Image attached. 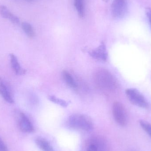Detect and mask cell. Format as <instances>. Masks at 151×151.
<instances>
[{
    "label": "cell",
    "instance_id": "3",
    "mask_svg": "<svg viewBox=\"0 0 151 151\" xmlns=\"http://www.w3.org/2000/svg\"><path fill=\"white\" fill-rule=\"evenodd\" d=\"M82 151H109V145L104 137L96 136L87 141Z\"/></svg>",
    "mask_w": 151,
    "mask_h": 151
},
{
    "label": "cell",
    "instance_id": "22",
    "mask_svg": "<svg viewBox=\"0 0 151 151\" xmlns=\"http://www.w3.org/2000/svg\"><path fill=\"white\" fill-rule=\"evenodd\" d=\"M107 1H108V0H107Z\"/></svg>",
    "mask_w": 151,
    "mask_h": 151
},
{
    "label": "cell",
    "instance_id": "15",
    "mask_svg": "<svg viewBox=\"0 0 151 151\" xmlns=\"http://www.w3.org/2000/svg\"><path fill=\"white\" fill-rule=\"evenodd\" d=\"M22 29L29 38L32 39L34 37L35 32L33 27L31 24L26 22H24L21 24Z\"/></svg>",
    "mask_w": 151,
    "mask_h": 151
},
{
    "label": "cell",
    "instance_id": "6",
    "mask_svg": "<svg viewBox=\"0 0 151 151\" xmlns=\"http://www.w3.org/2000/svg\"><path fill=\"white\" fill-rule=\"evenodd\" d=\"M111 14L113 17H123L127 11V0H114L111 4Z\"/></svg>",
    "mask_w": 151,
    "mask_h": 151
},
{
    "label": "cell",
    "instance_id": "20",
    "mask_svg": "<svg viewBox=\"0 0 151 151\" xmlns=\"http://www.w3.org/2000/svg\"><path fill=\"white\" fill-rule=\"evenodd\" d=\"M25 1L28 2H33L35 1L36 0H25Z\"/></svg>",
    "mask_w": 151,
    "mask_h": 151
},
{
    "label": "cell",
    "instance_id": "5",
    "mask_svg": "<svg viewBox=\"0 0 151 151\" xmlns=\"http://www.w3.org/2000/svg\"><path fill=\"white\" fill-rule=\"evenodd\" d=\"M112 113L114 119L117 124L121 127H125L127 124V112L123 105L119 102H114L113 105Z\"/></svg>",
    "mask_w": 151,
    "mask_h": 151
},
{
    "label": "cell",
    "instance_id": "2",
    "mask_svg": "<svg viewBox=\"0 0 151 151\" xmlns=\"http://www.w3.org/2000/svg\"><path fill=\"white\" fill-rule=\"evenodd\" d=\"M67 125L71 129L83 132H90L94 128L91 119L88 116L81 114L71 115L68 119Z\"/></svg>",
    "mask_w": 151,
    "mask_h": 151
},
{
    "label": "cell",
    "instance_id": "16",
    "mask_svg": "<svg viewBox=\"0 0 151 151\" xmlns=\"http://www.w3.org/2000/svg\"><path fill=\"white\" fill-rule=\"evenodd\" d=\"M139 124L142 129L147 133L151 138V124L143 120H140Z\"/></svg>",
    "mask_w": 151,
    "mask_h": 151
},
{
    "label": "cell",
    "instance_id": "13",
    "mask_svg": "<svg viewBox=\"0 0 151 151\" xmlns=\"http://www.w3.org/2000/svg\"><path fill=\"white\" fill-rule=\"evenodd\" d=\"M63 76L65 82L70 87L74 89H76L77 88V84L75 80L70 73L64 70L63 71Z\"/></svg>",
    "mask_w": 151,
    "mask_h": 151
},
{
    "label": "cell",
    "instance_id": "12",
    "mask_svg": "<svg viewBox=\"0 0 151 151\" xmlns=\"http://www.w3.org/2000/svg\"><path fill=\"white\" fill-rule=\"evenodd\" d=\"M35 142L37 146L42 151H55L48 141L41 137H36Z\"/></svg>",
    "mask_w": 151,
    "mask_h": 151
},
{
    "label": "cell",
    "instance_id": "4",
    "mask_svg": "<svg viewBox=\"0 0 151 151\" xmlns=\"http://www.w3.org/2000/svg\"><path fill=\"white\" fill-rule=\"evenodd\" d=\"M126 94L129 100L133 104L143 108H148L150 106L146 99L136 89L134 88L127 89Z\"/></svg>",
    "mask_w": 151,
    "mask_h": 151
},
{
    "label": "cell",
    "instance_id": "7",
    "mask_svg": "<svg viewBox=\"0 0 151 151\" xmlns=\"http://www.w3.org/2000/svg\"><path fill=\"white\" fill-rule=\"evenodd\" d=\"M18 123L20 130L24 133H31L34 131V128L32 122L24 113H19Z\"/></svg>",
    "mask_w": 151,
    "mask_h": 151
},
{
    "label": "cell",
    "instance_id": "19",
    "mask_svg": "<svg viewBox=\"0 0 151 151\" xmlns=\"http://www.w3.org/2000/svg\"><path fill=\"white\" fill-rule=\"evenodd\" d=\"M0 151H9L6 145L0 137Z\"/></svg>",
    "mask_w": 151,
    "mask_h": 151
},
{
    "label": "cell",
    "instance_id": "10",
    "mask_svg": "<svg viewBox=\"0 0 151 151\" xmlns=\"http://www.w3.org/2000/svg\"><path fill=\"white\" fill-rule=\"evenodd\" d=\"M0 15L4 18L9 19L12 24H18L19 19L17 16L12 13L6 6L0 5Z\"/></svg>",
    "mask_w": 151,
    "mask_h": 151
},
{
    "label": "cell",
    "instance_id": "11",
    "mask_svg": "<svg viewBox=\"0 0 151 151\" xmlns=\"http://www.w3.org/2000/svg\"><path fill=\"white\" fill-rule=\"evenodd\" d=\"M11 65L16 74L17 75H23L26 73L25 70L20 66L18 59L14 54H10Z\"/></svg>",
    "mask_w": 151,
    "mask_h": 151
},
{
    "label": "cell",
    "instance_id": "21",
    "mask_svg": "<svg viewBox=\"0 0 151 151\" xmlns=\"http://www.w3.org/2000/svg\"><path fill=\"white\" fill-rule=\"evenodd\" d=\"M130 151H137L136 150H131Z\"/></svg>",
    "mask_w": 151,
    "mask_h": 151
},
{
    "label": "cell",
    "instance_id": "14",
    "mask_svg": "<svg viewBox=\"0 0 151 151\" xmlns=\"http://www.w3.org/2000/svg\"><path fill=\"white\" fill-rule=\"evenodd\" d=\"M74 4L78 16L83 18L85 15L84 0H74Z\"/></svg>",
    "mask_w": 151,
    "mask_h": 151
},
{
    "label": "cell",
    "instance_id": "18",
    "mask_svg": "<svg viewBox=\"0 0 151 151\" xmlns=\"http://www.w3.org/2000/svg\"><path fill=\"white\" fill-rule=\"evenodd\" d=\"M145 12H146V15H147V17L149 19V23H150L151 28V8L150 7L146 8Z\"/></svg>",
    "mask_w": 151,
    "mask_h": 151
},
{
    "label": "cell",
    "instance_id": "17",
    "mask_svg": "<svg viewBox=\"0 0 151 151\" xmlns=\"http://www.w3.org/2000/svg\"><path fill=\"white\" fill-rule=\"evenodd\" d=\"M48 99L50 101H52L53 103L60 105V106L63 107H66L68 105V103L65 100L58 98L55 96H49Z\"/></svg>",
    "mask_w": 151,
    "mask_h": 151
},
{
    "label": "cell",
    "instance_id": "1",
    "mask_svg": "<svg viewBox=\"0 0 151 151\" xmlns=\"http://www.w3.org/2000/svg\"><path fill=\"white\" fill-rule=\"evenodd\" d=\"M96 85L105 91L112 92L118 88V83L115 77L106 69H99L94 75Z\"/></svg>",
    "mask_w": 151,
    "mask_h": 151
},
{
    "label": "cell",
    "instance_id": "8",
    "mask_svg": "<svg viewBox=\"0 0 151 151\" xmlns=\"http://www.w3.org/2000/svg\"><path fill=\"white\" fill-rule=\"evenodd\" d=\"M0 94L4 99L9 104H13L14 102L12 93L6 82L0 77Z\"/></svg>",
    "mask_w": 151,
    "mask_h": 151
},
{
    "label": "cell",
    "instance_id": "9",
    "mask_svg": "<svg viewBox=\"0 0 151 151\" xmlns=\"http://www.w3.org/2000/svg\"><path fill=\"white\" fill-rule=\"evenodd\" d=\"M90 55L93 58L99 61H105L107 59L106 47L104 43H102L98 47L92 50Z\"/></svg>",
    "mask_w": 151,
    "mask_h": 151
}]
</instances>
